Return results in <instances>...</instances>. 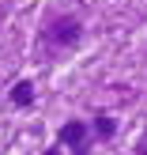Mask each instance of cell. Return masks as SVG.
Masks as SVG:
<instances>
[{
    "label": "cell",
    "instance_id": "3",
    "mask_svg": "<svg viewBox=\"0 0 147 155\" xmlns=\"http://www.w3.org/2000/svg\"><path fill=\"white\" fill-rule=\"evenodd\" d=\"M11 102L15 106H30V102H34V83H30V80H19L11 87Z\"/></svg>",
    "mask_w": 147,
    "mask_h": 155
},
{
    "label": "cell",
    "instance_id": "5",
    "mask_svg": "<svg viewBox=\"0 0 147 155\" xmlns=\"http://www.w3.org/2000/svg\"><path fill=\"white\" fill-rule=\"evenodd\" d=\"M136 155H147V133L140 136V144H136Z\"/></svg>",
    "mask_w": 147,
    "mask_h": 155
},
{
    "label": "cell",
    "instance_id": "4",
    "mask_svg": "<svg viewBox=\"0 0 147 155\" xmlns=\"http://www.w3.org/2000/svg\"><path fill=\"white\" fill-rule=\"evenodd\" d=\"M113 129H117V125H113V117H106V114H98V117H94V133H98V140H110Z\"/></svg>",
    "mask_w": 147,
    "mask_h": 155
},
{
    "label": "cell",
    "instance_id": "6",
    "mask_svg": "<svg viewBox=\"0 0 147 155\" xmlns=\"http://www.w3.org/2000/svg\"><path fill=\"white\" fill-rule=\"evenodd\" d=\"M45 155H60V148H49V151H45Z\"/></svg>",
    "mask_w": 147,
    "mask_h": 155
},
{
    "label": "cell",
    "instance_id": "1",
    "mask_svg": "<svg viewBox=\"0 0 147 155\" xmlns=\"http://www.w3.org/2000/svg\"><path fill=\"white\" fill-rule=\"evenodd\" d=\"M57 140L72 155H91V129H87V121H64Z\"/></svg>",
    "mask_w": 147,
    "mask_h": 155
},
{
    "label": "cell",
    "instance_id": "2",
    "mask_svg": "<svg viewBox=\"0 0 147 155\" xmlns=\"http://www.w3.org/2000/svg\"><path fill=\"white\" fill-rule=\"evenodd\" d=\"M53 38L75 42V38H79V23H75V19H57V23H53Z\"/></svg>",
    "mask_w": 147,
    "mask_h": 155
}]
</instances>
